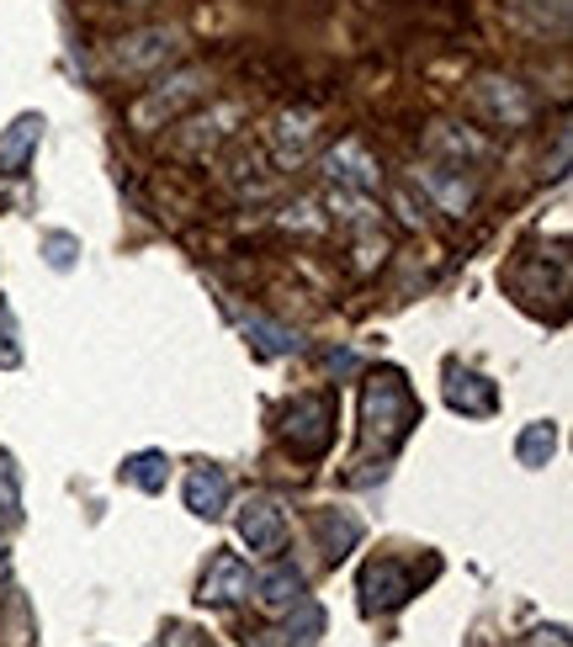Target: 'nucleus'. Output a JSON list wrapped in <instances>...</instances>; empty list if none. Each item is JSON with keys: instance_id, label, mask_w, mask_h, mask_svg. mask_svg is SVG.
<instances>
[{"instance_id": "nucleus-4", "label": "nucleus", "mask_w": 573, "mask_h": 647, "mask_svg": "<svg viewBox=\"0 0 573 647\" xmlns=\"http://www.w3.org/2000/svg\"><path fill=\"white\" fill-rule=\"evenodd\" d=\"M181 53V32L175 27H139L112 43V70L128 74V80H143V74L165 70L170 59Z\"/></svg>"}, {"instance_id": "nucleus-15", "label": "nucleus", "mask_w": 573, "mask_h": 647, "mask_svg": "<svg viewBox=\"0 0 573 647\" xmlns=\"http://www.w3.org/2000/svg\"><path fill=\"white\" fill-rule=\"evenodd\" d=\"M43 139V118H17L6 133H0V175H22L32 149Z\"/></svg>"}, {"instance_id": "nucleus-19", "label": "nucleus", "mask_w": 573, "mask_h": 647, "mask_svg": "<svg viewBox=\"0 0 573 647\" xmlns=\"http://www.w3.org/2000/svg\"><path fill=\"white\" fill-rule=\"evenodd\" d=\"M420 181H425L430 192L441 196V208H446V213H462V208L473 202V186H468V181H452V175H435V165H430V170H420Z\"/></svg>"}, {"instance_id": "nucleus-5", "label": "nucleus", "mask_w": 573, "mask_h": 647, "mask_svg": "<svg viewBox=\"0 0 573 647\" xmlns=\"http://www.w3.org/2000/svg\"><path fill=\"white\" fill-rule=\"evenodd\" d=\"M239 542L255 552V557H271V552H282V542H286L282 504L265 499V494H250V499L239 504Z\"/></svg>"}, {"instance_id": "nucleus-21", "label": "nucleus", "mask_w": 573, "mask_h": 647, "mask_svg": "<svg viewBox=\"0 0 573 647\" xmlns=\"http://www.w3.org/2000/svg\"><path fill=\"white\" fill-rule=\"evenodd\" d=\"M122 478H128V483H139V488H149V494H154V488L165 483V456H154V452L133 456V462L122 467Z\"/></svg>"}, {"instance_id": "nucleus-7", "label": "nucleus", "mask_w": 573, "mask_h": 647, "mask_svg": "<svg viewBox=\"0 0 573 647\" xmlns=\"http://www.w3.org/2000/svg\"><path fill=\"white\" fill-rule=\"evenodd\" d=\"M239 122H244V107H239V101H218V107L208 112V118H191V122H187V133L175 139V149H181V154H197V160H202V154H213V149L223 144V139H234V128H239Z\"/></svg>"}, {"instance_id": "nucleus-13", "label": "nucleus", "mask_w": 573, "mask_h": 647, "mask_svg": "<svg viewBox=\"0 0 573 647\" xmlns=\"http://www.w3.org/2000/svg\"><path fill=\"white\" fill-rule=\"evenodd\" d=\"M187 509L191 515H202V520H213V515H223L229 509V473L223 467H191L187 478Z\"/></svg>"}, {"instance_id": "nucleus-2", "label": "nucleus", "mask_w": 573, "mask_h": 647, "mask_svg": "<svg viewBox=\"0 0 573 647\" xmlns=\"http://www.w3.org/2000/svg\"><path fill=\"white\" fill-rule=\"evenodd\" d=\"M409 425H414V398H409L404 377L399 372H378L366 383V441L393 446V441H404Z\"/></svg>"}, {"instance_id": "nucleus-18", "label": "nucleus", "mask_w": 573, "mask_h": 647, "mask_svg": "<svg viewBox=\"0 0 573 647\" xmlns=\"http://www.w3.org/2000/svg\"><path fill=\"white\" fill-rule=\"evenodd\" d=\"M430 149H446L456 160H478V154H483V139H473L468 128L456 133V122H435V128H430Z\"/></svg>"}, {"instance_id": "nucleus-24", "label": "nucleus", "mask_w": 573, "mask_h": 647, "mask_svg": "<svg viewBox=\"0 0 573 647\" xmlns=\"http://www.w3.org/2000/svg\"><path fill=\"white\" fill-rule=\"evenodd\" d=\"M0 504H6V515H22V499H17V467L0 456Z\"/></svg>"}, {"instance_id": "nucleus-11", "label": "nucleus", "mask_w": 573, "mask_h": 647, "mask_svg": "<svg viewBox=\"0 0 573 647\" xmlns=\"http://www.w3.org/2000/svg\"><path fill=\"white\" fill-rule=\"evenodd\" d=\"M504 17L525 32H536V38H563L569 32V0H500Z\"/></svg>"}, {"instance_id": "nucleus-10", "label": "nucleus", "mask_w": 573, "mask_h": 647, "mask_svg": "<svg viewBox=\"0 0 573 647\" xmlns=\"http://www.w3.org/2000/svg\"><path fill=\"white\" fill-rule=\"evenodd\" d=\"M330 165V181L340 192H372L378 186V165H372V154L356 144V139H345V144H334V154L324 160Z\"/></svg>"}, {"instance_id": "nucleus-12", "label": "nucleus", "mask_w": 573, "mask_h": 647, "mask_svg": "<svg viewBox=\"0 0 573 647\" xmlns=\"http://www.w3.org/2000/svg\"><path fill=\"white\" fill-rule=\"evenodd\" d=\"M229 186H234L239 196H261L277 186L271 160H265L261 144H234V154H229Z\"/></svg>"}, {"instance_id": "nucleus-1", "label": "nucleus", "mask_w": 573, "mask_h": 647, "mask_svg": "<svg viewBox=\"0 0 573 647\" xmlns=\"http://www.w3.org/2000/svg\"><path fill=\"white\" fill-rule=\"evenodd\" d=\"M208 85H213V74L202 70V64H187V70L165 74L160 85H149L133 107H128V122L139 128V133H154V128H170L175 118H187L197 101L208 97Z\"/></svg>"}, {"instance_id": "nucleus-16", "label": "nucleus", "mask_w": 573, "mask_h": 647, "mask_svg": "<svg viewBox=\"0 0 573 647\" xmlns=\"http://www.w3.org/2000/svg\"><path fill=\"white\" fill-rule=\"evenodd\" d=\"M446 404L462 408V414H489L494 408V383L478 377V372H452L446 383Z\"/></svg>"}, {"instance_id": "nucleus-6", "label": "nucleus", "mask_w": 573, "mask_h": 647, "mask_svg": "<svg viewBox=\"0 0 573 647\" xmlns=\"http://www.w3.org/2000/svg\"><path fill=\"white\" fill-rule=\"evenodd\" d=\"M334 435V404L330 398H298V404L286 408V441L298 446V452L319 456L330 446Z\"/></svg>"}, {"instance_id": "nucleus-9", "label": "nucleus", "mask_w": 573, "mask_h": 647, "mask_svg": "<svg viewBox=\"0 0 573 647\" xmlns=\"http://www.w3.org/2000/svg\"><path fill=\"white\" fill-rule=\"evenodd\" d=\"M250 595V568L239 563V552H218L202 574V605H234Z\"/></svg>"}, {"instance_id": "nucleus-22", "label": "nucleus", "mask_w": 573, "mask_h": 647, "mask_svg": "<svg viewBox=\"0 0 573 647\" xmlns=\"http://www.w3.org/2000/svg\"><path fill=\"white\" fill-rule=\"evenodd\" d=\"M552 441H557V435H552V425H531V431L521 435V446H515V452H521L525 467H542V462L552 456Z\"/></svg>"}, {"instance_id": "nucleus-8", "label": "nucleus", "mask_w": 573, "mask_h": 647, "mask_svg": "<svg viewBox=\"0 0 573 647\" xmlns=\"http://www.w3.org/2000/svg\"><path fill=\"white\" fill-rule=\"evenodd\" d=\"M265 144L277 149V165L292 170L313 144H319V118H313L309 107H303V112H286V118H277V128H271Z\"/></svg>"}, {"instance_id": "nucleus-14", "label": "nucleus", "mask_w": 573, "mask_h": 647, "mask_svg": "<svg viewBox=\"0 0 573 647\" xmlns=\"http://www.w3.org/2000/svg\"><path fill=\"white\" fill-rule=\"evenodd\" d=\"M255 599H261L265 610H292L303 599V574L292 563H271V568L255 574Z\"/></svg>"}, {"instance_id": "nucleus-23", "label": "nucleus", "mask_w": 573, "mask_h": 647, "mask_svg": "<svg viewBox=\"0 0 573 647\" xmlns=\"http://www.w3.org/2000/svg\"><path fill=\"white\" fill-rule=\"evenodd\" d=\"M244 330H250V335H261V351H292V345H298L282 324H265V319H250Z\"/></svg>"}, {"instance_id": "nucleus-3", "label": "nucleus", "mask_w": 573, "mask_h": 647, "mask_svg": "<svg viewBox=\"0 0 573 647\" xmlns=\"http://www.w3.org/2000/svg\"><path fill=\"white\" fill-rule=\"evenodd\" d=\"M468 101H473L478 118L494 122V128H525L536 118V97L525 91L521 80H504V74H478L468 85Z\"/></svg>"}, {"instance_id": "nucleus-20", "label": "nucleus", "mask_w": 573, "mask_h": 647, "mask_svg": "<svg viewBox=\"0 0 573 647\" xmlns=\"http://www.w3.org/2000/svg\"><path fill=\"white\" fill-rule=\"evenodd\" d=\"M319 536L330 542V557H345V547L361 536V526L351 515H319Z\"/></svg>"}, {"instance_id": "nucleus-17", "label": "nucleus", "mask_w": 573, "mask_h": 647, "mask_svg": "<svg viewBox=\"0 0 573 647\" xmlns=\"http://www.w3.org/2000/svg\"><path fill=\"white\" fill-rule=\"evenodd\" d=\"M361 589H366V599L378 595V589H388V595H382V605H404V599H409V578H404V568H399V563H388V557H382V563H372V568L361 574Z\"/></svg>"}]
</instances>
